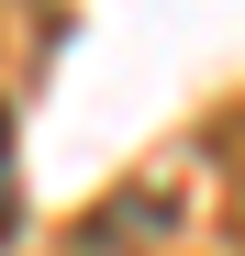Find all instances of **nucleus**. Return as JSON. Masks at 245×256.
<instances>
[{
	"label": "nucleus",
	"instance_id": "obj_1",
	"mask_svg": "<svg viewBox=\"0 0 245 256\" xmlns=\"http://www.w3.org/2000/svg\"><path fill=\"white\" fill-rule=\"evenodd\" d=\"M0 145H12V122H0Z\"/></svg>",
	"mask_w": 245,
	"mask_h": 256
}]
</instances>
